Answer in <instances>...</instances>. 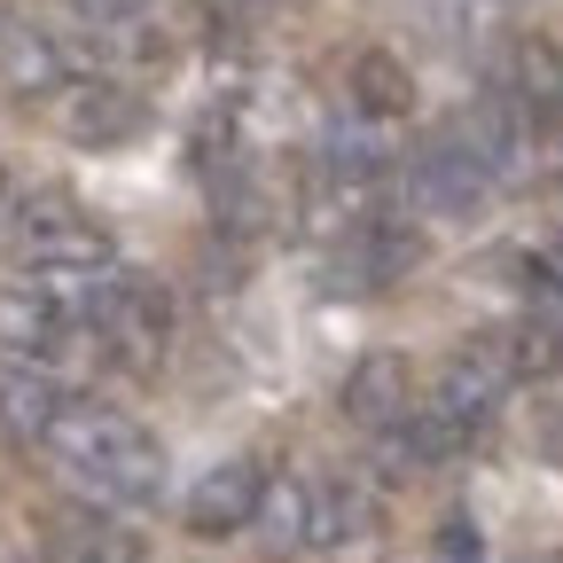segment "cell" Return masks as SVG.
<instances>
[{
  "label": "cell",
  "instance_id": "1",
  "mask_svg": "<svg viewBox=\"0 0 563 563\" xmlns=\"http://www.w3.org/2000/svg\"><path fill=\"white\" fill-rule=\"evenodd\" d=\"M47 446H55V462H63L70 477L95 485L102 501H118V509H150L157 493H165V446L141 431V422H125L118 407L63 399Z\"/></svg>",
  "mask_w": 563,
  "mask_h": 563
},
{
  "label": "cell",
  "instance_id": "2",
  "mask_svg": "<svg viewBox=\"0 0 563 563\" xmlns=\"http://www.w3.org/2000/svg\"><path fill=\"white\" fill-rule=\"evenodd\" d=\"M16 251H24V266H32V274H47V282H95V274L110 266V235L87 220L79 203H63V196L24 203V220H16Z\"/></svg>",
  "mask_w": 563,
  "mask_h": 563
},
{
  "label": "cell",
  "instance_id": "3",
  "mask_svg": "<svg viewBox=\"0 0 563 563\" xmlns=\"http://www.w3.org/2000/svg\"><path fill=\"white\" fill-rule=\"evenodd\" d=\"M87 329L133 376H150L165 361V344H173V313H165V298L150 290V282H110V290H95L87 298Z\"/></svg>",
  "mask_w": 563,
  "mask_h": 563
},
{
  "label": "cell",
  "instance_id": "4",
  "mask_svg": "<svg viewBox=\"0 0 563 563\" xmlns=\"http://www.w3.org/2000/svg\"><path fill=\"white\" fill-rule=\"evenodd\" d=\"M509 384H517V376H509V352H501V336H493V344H462L454 361H446V376H439V399H431V407L454 422L462 439H477L485 422L501 415Z\"/></svg>",
  "mask_w": 563,
  "mask_h": 563
},
{
  "label": "cell",
  "instance_id": "5",
  "mask_svg": "<svg viewBox=\"0 0 563 563\" xmlns=\"http://www.w3.org/2000/svg\"><path fill=\"white\" fill-rule=\"evenodd\" d=\"M485 188H493V173L462 150L454 133H439V141H422L415 150V165H407V196L422 203V211H439V220H470V211L485 203Z\"/></svg>",
  "mask_w": 563,
  "mask_h": 563
},
{
  "label": "cell",
  "instance_id": "6",
  "mask_svg": "<svg viewBox=\"0 0 563 563\" xmlns=\"http://www.w3.org/2000/svg\"><path fill=\"white\" fill-rule=\"evenodd\" d=\"M55 125H63V141H79V150H118V141H133L150 125V110H141V95H125L110 79H70L55 95Z\"/></svg>",
  "mask_w": 563,
  "mask_h": 563
},
{
  "label": "cell",
  "instance_id": "7",
  "mask_svg": "<svg viewBox=\"0 0 563 563\" xmlns=\"http://www.w3.org/2000/svg\"><path fill=\"white\" fill-rule=\"evenodd\" d=\"M258 501H266V470L258 462H220V470H203L196 477V493H188V532H203V540H228V532H243V525H258Z\"/></svg>",
  "mask_w": 563,
  "mask_h": 563
},
{
  "label": "cell",
  "instance_id": "8",
  "mask_svg": "<svg viewBox=\"0 0 563 563\" xmlns=\"http://www.w3.org/2000/svg\"><path fill=\"white\" fill-rule=\"evenodd\" d=\"M0 87H9L16 102H47V95L70 87L63 47H55L32 16H0Z\"/></svg>",
  "mask_w": 563,
  "mask_h": 563
},
{
  "label": "cell",
  "instance_id": "9",
  "mask_svg": "<svg viewBox=\"0 0 563 563\" xmlns=\"http://www.w3.org/2000/svg\"><path fill=\"white\" fill-rule=\"evenodd\" d=\"M40 555L47 563H141V532L118 525L110 509H63V517H47Z\"/></svg>",
  "mask_w": 563,
  "mask_h": 563
},
{
  "label": "cell",
  "instance_id": "10",
  "mask_svg": "<svg viewBox=\"0 0 563 563\" xmlns=\"http://www.w3.org/2000/svg\"><path fill=\"white\" fill-rule=\"evenodd\" d=\"M344 415L361 431H399L415 415V376H407L399 352H361V368L344 376Z\"/></svg>",
  "mask_w": 563,
  "mask_h": 563
},
{
  "label": "cell",
  "instance_id": "11",
  "mask_svg": "<svg viewBox=\"0 0 563 563\" xmlns=\"http://www.w3.org/2000/svg\"><path fill=\"white\" fill-rule=\"evenodd\" d=\"M70 336V306L47 298L40 282H9L0 290V352H16V361H40Z\"/></svg>",
  "mask_w": 563,
  "mask_h": 563
},
{
  "label": "cell",
  "instance_id": "12",
  "mask_svg": "<svg viewBox=\"0 0 563 563\" xmlns=\"http://www.w3.org/2000/svg\"><path fill=\"white\" fill-rule=\"evenodd\" d=\"M415 251H422V243H415L407 228H361L329 274H336V290H384V282H399V274L415 266Z\"/></svg>",
  "mask_w": 563,
  "mask_h": 563
},
{
  "label": "cell",
  "instance_id": "13",
  "mask_svg": "<svg viewBox=\"0 0 563 563\" xmlns=\"http://www.w3.org/2000/svg\"><path fill=\"white\" fill-rule=\"evenodd\" d=\"M63 415V391L32 368H0V431L9 439H47Z\"/></svg>",
  "mask_w": 563,
  "mask_h": 563
},
{
  "label": "cell",
  "instance_id": "14",
  "mask_svg": "<svg viewBox=\"0 0 563 563\" xmlns=\"http://www.w3.org/2000/svg\"><path fill=\"white\" fill-rule=\"evenodd\" d=\"M258 525H266V548H274V555L313 548V477H282V485H266Z\"/></svg>",
  "mask_w": 563,
  "mask_h": 563
},
{
  "label": "cell",
  "instance_id": "15",
  "mask_svg": "<svg viewBox=\"0 0 563 563\" xmlns=\"http://www.w3.org/2000/svg\"><path fill=\"white\" fill-rule=\"evenodd\" d=\"M352 102H361V118H407L415 110V79H407V63L368 47L361 63H352Z\"/></svg>",
  "mask_w": 563,
  "mask_h": 563
},
{
  "label": "cell",
  "instance_id": "16",
  "mask_svg": "<svg viewBox=\"0 0 563 563\" xmlns=\"http://www.w3.org/2000/svg\"><path fill=\"white\" fill-rule=\"evenodd\" d=\"M501 352H509V376H517V384H540V376H555V368H563V321L525 313V321H509V329H501Z\"/></svg>",
  "mask_w": 563,
  "mask_h": 563
},
{
  "label": "cell",
  "instance_id": "17",
  "mask_svg": "<svg viewBox=\"0 0 563 563\" xmlns=\"http://www.w3.org/2000/svg\"><path fill=\"white\" fill-rule=\"evenodd\" d=\"M439 555H446V563H485V548H477V532H470L462 517L439 525Z\"/></svg>",
  "mask_w": 563,
  "mask_h": 563
},
{
  "label": "cell",
  "instance_id": "18",
  "mask_svg": "<svg viewBox=\"0 0 563 563\" xmlns=\"http://www.w3.org/2000/svg\"><path fill=\"white\" fill-rule=\"evenodd\" d=\"M150 9H157V0H79V16H95V24H133Z\"/></svg>",
  "mask_w": 563,
  "mask_h": 563
},
{
  "label": "cell",
  "instance_id": "19",
  "mask_svg": "<svg viewBox=\"0 0 563 563\" xmlns=\"http://www.w3.org/2000/svg\"><path fill=\"white\" fill-rule=\"evenodd\" d=\"M16 220H24V196H16L9 173H0V243H16Z\"/></svg>",
  "mask_w": 563,
  "mask_h": 563
},
{
  "label": "cell",
  "instance_id": "20",
  "mask_svg": "<svg viewBox=\"0 0 563 563\" xmlns=\"http://www.w3.org/2000/svg\"><path fill=\"white\" fill-rule=\"evenodd\" d=\"M540 446H548V462H555V470H563V407H555V415H548V431H540Z\"/></svg>",
  "mask_w": 563,
  "mask_h": 563
}]
</instances>
